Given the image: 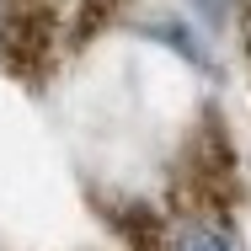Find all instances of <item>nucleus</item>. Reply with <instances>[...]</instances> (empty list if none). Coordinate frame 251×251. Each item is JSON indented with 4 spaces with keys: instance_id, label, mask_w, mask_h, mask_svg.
Returning <instances> with one entry per match:
<instances>
[{
    "instance_id": "nucleus-2",
    "label": "nucleus",
    "mask_w": 251,
    "mask_h": 251,
    "mask_svg": "<svg viewBox=\"0 0 251 251\" xmlns=\"http://www.w3.org/2000/svg\"><path fill=\"white\" fill-rule=\"evenodd\" d=\"M166 251H241V235H235V225L219 219V214H187V219L171 225Z\"/></svg>"
},
{
    "instance_id": "nucleus-1",
    "label": "nucleus",
    "mask_w": 251,
    "mask_h": 251,
    "mask_svg": "<svg viewBox=\"0 0 251 251\" xmlns=\"http://www.w3.org/2000/svg\"><path fill=\"white\" fill-rule=\"evenodd\" d=\"M112 11V0H11L5 11V43L16 70H43L53 59L86 43L97 32V22Z\"/></svg>"
}]
</instances>
